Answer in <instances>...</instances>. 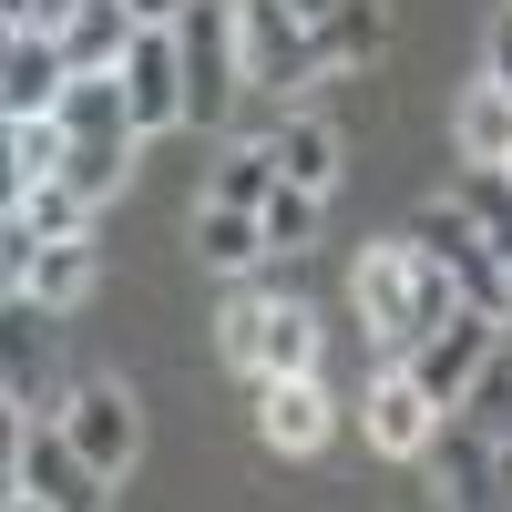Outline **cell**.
<instances>
[{"instance_id": "5bb4252c", "label": "cell", "mask_w": 512, "mask_h": 512, "mask_svg": "<svg viewBox=\"0 0 512 512\" xmlns=\"http://www.w3.org/2000/svg\"><path fill=\"white\" fill-rule=\"evenodd\" d=\"M267 144H277V175H287V185L338 195V164H349L338 123H318V113H277V123H267Z\"/></svg>"}, {"instance_id": "7c38bea8", "label": "cell", "mask_w": 512, "mask_h": 512, "mask_svg": "<svg viewBox=\"0 0 512 512\" xmlns=\"http://www.w3.org/2000/svg\"><path fill=\"white\" fill-rule=\"evenodd\" d=\"M246 379H318V308L308 297H287V287L256 297V359H246Z\"/></svg>"}, {"instance_id": "7a4b0ae2", "label": "cell", "mask_w": 512, "mask_h": 512, "mask_svg": "<svg viewBox=\"0 0 512 512\" xmlns=\"http://www.w3.org/2000/svg\"><path fill=\"white\" fill-rule=\"evenodd\" d=\"M175 52H185V123L195 134L236 123V103H246V21H236V0H185Z\"/></svg>"}, {"instance_id": "f1b7e54d", "label": "cell", "mask_w": 512, "mask_h": 512, "mask_svg": "<svg viewBox=\"0 0 512 512\" xmlns=\"http://www.w3.org/2000/svg\"><path fill=\"white\" fill-rule=\"evenodd\" d=\"M482 512H512V441H492V492H482Z\"/></svg>"}, {"instance_id": "52a82bcc", "label": "cell", "mask_w": 512, "mask_h": 512, "mask_svg": "<svg viewBox=\"0 0 512 512\" xmlns=\"http://www.w3.org/2000/svg\"><path fill=\"white\" fill-rule=\"evenodd\" d=\"M410 236H420V246H431L441 267L461 277V297H472V308H502V287H512V256H502V246L482 236V216H472L461 195L420 205V216H410Z\"/></svg>"}, {"instance_id": "6da1fadb", "label": "cell", "mask_w": 512, "mask_h": 512, "mask_svg": "<svg viewBox=\"0 0 512 512\" xmlns=\"http://www.w3.org/2000/svg\"><path fill=\"white\" fill-rule=\"evenodd\" d=\"M349 297H359V328H369L390 359H410V349H420V338H431L451 308H472V297H461V277H451L441 256L410 236V226L359 246V267H349Z\"/></svg>"}, {"instance_id": "9c48e42d", "label": "cell", "mask_w": 512, "mask_h": 512, "mask_svg": "<svg viewBox=\"0 0 512 512\" xmlns=\"http://www.w3.org/2000/svg\"><path fill=\"white\" fill-rule=\"evenodd\" d=\"M441 420H451V410H441L431 390H420V379H410L400 359L379 369V379H369V400H359V431H369V451H379V461H431Z\"/></svg>"}, {"instance_id": "3957f363", "label": "cell", "mask_w": 512, "mask_h": 512, "mask_svg": "<svg viewBox=\"0 0 512 512\" xmlns=\"http://www.w3.org/2000/svg\"><path fill=\"white\" fill-rule=\"evenodd\" d=\"M502 338H512V328H502V308H451V318L420 338L400 369H410V379H420V390H431L441 410H461V400L482 390V369L502 359Z\"/></svg>"}, {"instance_id": "2e32d148", "label": "cell", "mask_w": 512, "mask_h": 512, "mask_svg": "<svg viewBox=\"0 0 512 512\" xmlns=\"http://www.w3.org/2000/svg\"><path fill=\"white\" fill-rule=\"evenodd\" d=\"M195 256L216 277H246V267H267V216H246V205H216V195H195Z\"/></svg>"}, {"instance_id": "83f0119b", "label": "cell", "mask_w": 512, "mask_h": 512, "mask_svg": "<svg viewBox=\"0 0 512 512\" xmlns=\"http://www.w3.org/2000/svg\"><path fill=\"white\" fill-rule=\"evenodd\" d=\"M492 82H512V0H502V11H492V62H482Z\"/></svg>"}, {"instance_id": "d6a6232c", "label": "cell", "mask_w": 512, "mask_h": 512, "mask_svg": "<svg viewBox=\"0 0 512 512\" xmlns=\"http://www.w3.org/2000/svg\"><path fill=\"white\" fill-rule=\"evenodd\" d=\"M0 512H52V502H41V492H21V482H11V502H0Z\"/></svg>"}, {"instance_id": "d4e9b609", "label": "cell", "mask_w": 512, "mask_h": 512, "mask_svg": "<svg viewBox=\"0 0 512 512\" xmlns=\"http://www.w3.org/2000/svg\"><path fill=\"white\" fill-rule=\"evenodd\" d=\"M318 205H328V195H308V185H277V195H267V246H277V256H297V246L318 236Z\"/></svg>"}, {"instance_id": "ffe728a7", "label": "cell", "mask_w": 512, "mask_h": 512, "mask_svg": "<svg viewBox=\"0 0 512 512\" xmlns=\"http://www.w3.org/2000/svg\"><path fill=\"white\" fill-rule=\"evenodd\" d=\"M134 164H144V134H82L72 164H62V185H82L93 205H113L123 185H134Z\"/></svg>"}, {"instance_id": "cb8c5ba5", "label": "cell", "mask_w": 512, "mask_h": 512, "mask_svg": "<svg viewBox=\"0 0 512 512\" xmlns=\"http://www.w3.org/2000/svg\"><path fill=\"white\" fill-rule=\"evenodd\" d=\"M461 205H472V216H482V236L512 256V175H502V164H461V185H451Z\"/></svg>"}, {"instance_id": "277c9868", "label": "cell", "mask_w": 512, "mask_h": 512, "mask_svg": "<svg viewBox=\"0 0 512 512\" xmlns=\"http://www.w3.org/2000/svg\"><path fill=\"white\" fill-rule=\"evenodd\" d=\"M236 21H246V103H287L297 82H318V31L287 11V0H236Z\"/></svg>"}, {"instance_id": "5b68a950", "label": "cell", "mask_w": 512, "mask_h": 512, "mask_svg": "<svg viewBox=\"0 0 512 512\" xmlns=\"http://www.w3.org/2000/svg\"><path fill=\"white\" fill-rule=\"evenodd\" d=\"M0 379H11V431L72 410L62 369H52V308H41V297H11V328H0Z\"/></svg>"}, {"instance_id": "e0dca14e", "label": "cell", "mask_w": 512, "mask_h": 512, "mask_svg": "<svg viewBox=\"0 0 512 512\" xmlns=\"http://www.w3.org/2000/svg\"><path fill=\"white\" fill-rule=\"evenodd\" d=\"M93 287H103V256H93V236H62V246H41L31 267H21V287H11V297H41L52 318H72Z\"/></svg>"}, {"instance_id": "1f68e13d", "label": "cell", "mask_w": 512, "mask_h": 512, "mask_svg": "<svg viewBox=\"0 0 512 512\" xmlns=\"http://www.w3.org/2000/svg\"><path fill=\"white\" fill-rule=\"evenodd\" d=\"M134 11H144V21H185V0H134Z\"/></svg>"}, {"instance_id": "ba28073f", "label": "cell", "mask_w": 512, "mask_h": 512, "mask_svg": "<svg viewBox=\"0 0 512 512\" xmlns=\"http://www.w3.org/2000/svg\"><path fill=\"white\" fill-rule=\"evenodd\" d=\"M11 482H21V492H41L52 512H103V502H113V482L72 451L62 420H31V431L11 441Z\"/></svg>"}, {"instance_id": "4dcf8cb0", "label": "cell", "mask_w": 512, "mask_h": 512, "mask_svg": "<svg viewBox=\"0 0 512 512\" xmlns=\"http://www.w3.org/2000/svg\"><path fill=\"white\" fill-rule=\"evenodd\" d=\"M287 11L308 21V31H328V21H338V0H287Z\"/></svg>"}, {"instance_id": "e575fe53", "label": "cell", "mask_w": 512, "mask_h": 512, "mask_svg": "<svg viewBox=\"0 0 512 512\" xmlns=\"http://www.w3.org/2000/svg\"><path fill=\"white\" fill-rule=\"evenodd\" d=\"M502 175H512V164H502Z\"/></svg>"}, {"instance_id": "4316f807", "label": "cell", "mask_w": 512, "mask_h": 512, "mask_svg": "<svg viewBox=\"0 0 512 512\" xmlns=\"http://www.w3.org/2000/svg\"><path fill=\"white\" fill-rule=\"evenodd\" d=\"M256 297H267V287H236L226 308H216V359H226V369L256 359Z\"/></svg>"}, {"instance_id": "484cf974", "label": "cell", "mask_w": 512, "mask_h": 512, "mask_svg": "<svg viewBox=\"0 0 512 512\" xmlns=\"http://www.w3.org/2000/svg\"><path fill=\"white\" fill-rule=\"evenodd\" d=\"M461 420H472V431H492V441H512V338H502V359L482 369V390L461 400Z\"/></svg>"}, {"instance_id": "836d02e7", "label": "cell", "mask_w": 512, "mask_h": 512, "mask_svg": "<svg viewBox=\"0 0 512 512\" xmlns=\"http://www.w3.org/2000/svg\"><path fill=\"white\" fill-rule=\"evenodd\" d=\"M502 328H512V287H502Z\"/></svg>"}, {"instance_id": "7402d4cb", "label": "cell", "mask_w": 512, "mask_h": 512, "mask_svg": "<svg viewBox=\"0 0 512 512\" xmlns=\"http://www.w3.org/2000/svg\"><path fill=\"white\" fill-rule=\"evenodd\" d=\"M277 185H287V175H277V144L256 134V144H226V164H216V185H205V195H216V205H246V216H267Z\"/></svg>"}, {"instance_id": "ac0fdd59", "label": "cell", "mask_w": 512, "mask_h": 512, "mask_svg": "<svg viewBox=\"0 0 512 512\" xmlns=\"http://www.w3.org/2000/svg\"><path fill=\"white\" fill-rule=\"evenodd\" d=\"M318 62H328V72H369V62H390V0H338V21L318 31Z\"/></svg>"}, {"instance_id": "603a6c76", "label": "cell", "mask_w": 512, "mask_h": 512, "mask_svg": "<svg viewBox=\"0 0 512 512\" xmlns=\"http://www.w3.org/2000/svg\"><path fill=\"white\" fill-rule=\"evenodd\" d=\"M62 164H72V134H62L52 113H31V123H11V195H31V185H52Z\"/></svg>"}, {"instance_id": "f546056e", "label": "cell", "mask_w": 512, "mask_h": 512, "mask_svg": "<svg viewBox=\"0 0 512 512\" xmlns=\"http://www.w3.org/2000/svg\"><path fill=\"white\" fill-rule=\"evenodd\" d=\"M72 11H82V0H31V21H11V31H62Z\"/></svg>"}, {"instance_id": "30bf717a", "label": "cell", "mask_w": 512, "mask_h": 512, "mask_svg": "<svg viewBox=\"0 0 512 512\" xmlns=\"http://www.w3.org/2000/svg\"><path fill=\"white\" fill-rule=\"evenodd\" d=\"M256 441H267L277 461H318L338 441V400L318 390V379H256Z\"/></svg>"}, {"instance_id": "8992f818", "label": "cell", "mask_w": 512, "mask_h": 512, "mask_svg": "<svg viewBox=\"0 0 512 512\" xmlns=\"http://www.w3.org/2000/svg\"><path fill=\"white\" fill-rule=\"evenodd\" d=\"M62 431H72V451L93 461L103 482H123L144 461V400L123 390V379H72V410H62Z\"/></svg>"}, {"instance_id": "9a60e30c", "label": "cell", "mask_w": 512, "mask_h": 512, "mask_svg": "<svg viewBox=\"0 0 512 512\" xmlns=\"http://www.w3.org/2000/svg\"><path fill=\"white\" fill-rule=\"evenodd\" d=\"M451 154L461 164H512V82H461V103H451Z\"/></svg>"}, {"instance_id": "8fae6325", "label": "cell", "mask_w": 512, "mask_h": 512, "mask_svg": "<svg viewBox=\"0 0 512 512\" xmlns=\"http://www.w3.org/2000/svg\"><path fill=\"white\" fill-rule=\"evenodd\" d=\"M123 93H134V134H185V52H175V21H154L123 62Z\"/></svg>"}, {"instance_id": "44dd1931", "label": "cell", "mask_w": 512, "mask_h": 512, "mask_svg": "<svg viewBox=\"0 0 512 512\" xmlns=\"http://www.w3.org/2000/svg\"><path fill=\"white\" fill-rule=\"evenodd\" d=\"M93 216H103V205L93 195H82V185H31V195H11V226H31L41 246H62V236H93Z\"/></svg>"}, {"instance_id": "d6986e66", "label": "cell", "mask_w": 512, "mask_h": 512, "mask_svg": "<svg viewBox=\"0 0 512 512\" xmlns=\"http://www.w3.org/2000/svg\"><path fill=\"white\" fill-rule=\"evenodd\" d=\"M62 134H134V93H123V72H72V93H62Z\"/></svg>"}, {"instance_id": "4fadbf2b", "label": "cell", "mask_w": 512, "mask_h": 512, "mask_svg": "<svg viewBox=\"0 0 512 512\" xmlns=\"http://www.w3.org/2000/svg\"><path fill=\"white\" fill-rule=\"evenodd\" d=\"M62 93H72V52L52 31H11V52H0V113L31 123V113H62Z\"/></svg>"}]
</instances>
